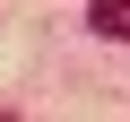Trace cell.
I'll use <instances>...</instances> for the list:
<instances>
[{"mask_svg": "<svg viewBox=\"0 0 130 122\" xmlns=\"http://www.w3.org/2000/svg\"><path fill=\"white\" fill-rule=\"evenodd\" d=\"M87 18H95V35L130 44V0H87Z\"/></svg>", "mask_w": 130, "mask_h": 122, "instance_id": "6da1fadb", "label": "cell"}]
</instances>
